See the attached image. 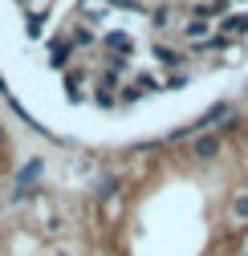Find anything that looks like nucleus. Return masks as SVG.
Segmentation results:
<instances>
[{
  "label": "nucleus",
  "mask_w": 248,
  "mask_h": 256,
  "mask_svg": "<svg viewBox=\"0 0 248 256\" xmlns=\"http://www.w3.org/2000/svg\"><path fill=\"white\" fill-rule=\"evenodd\" d=\"M41 171H45V163H41V158H33V163H28V167L16 175V187H20V191H28V183L41 179Z\"/></svg>",
  "instance_id": "1"
},
{
  "label": "nucleus",
  "mask_w": 248,
  "mask_h": 256,
  "mask_svg": "<svg viewBox=\"0 0 248 256\" xmlns=\"http://www.w3.org/2000/svg\"><path fill=\"white\" fill-rule=\"evenodd\" d=\"M220 118H228V102H216V106H212V110H208L196 126H212V122H220Z\"/></svg>",
  "instance_id": "2"
},
{
  "label": "nucleus",
  "mask_w": 248,
  "mask_h": 256,
  "mask_svg": "<svg viewBox=\"0 0 248 256\" xmlns=\"http://www.w3.org/2000/svg\"><path fill=\"white\" fill-rule=\"evenodd\" d=\"M118 196V179H98V200H114Z\"/></svg>",
  "instance_id": "3"
},
{
  "label": "nucleus",
  "mask_w": 248,
  "mask_h": 256,
  "mask_svg": "<svg viewBox=\"0 0 248 256\" xmlns=\"http://www.w3.org/2000/svg\"><path fill=\"white\" fill-rule=\"evenodd\" d=\"M216 150H220V142H216V138H200V142H196V154H200V158H212Z\"/></svg>",
  "instance_id": "4"
},
{
  "label": "nucleus",
  "mask_w": 248,
  "mask_h": 256,
  "mask_svg": "<svg viewBox=\"0 0 248 256\" xmlns=\"http://www.w3.org/2000/svg\"><path fill=\"white\" fill-rule=\"evenodd\" d=\"M232 212H236L240 220H248V196H236V200H232Z\"/></svg>",
  "instance_id": "5"
},
{
  "label": "nucleus",
  "mask_w": 248,
  "mask_h": 256,
  "mask_svg": "<svg viewBox=\"0 0 248 256\" xmlns=\"http://www.w3.org/2000/svg\"><path fill=\"white\" fill-rule=\"evenodd\" d=\"M159 61H167V66H179L183 57H179V53H171V49H159Z\"/></svg>",
  "instance_id": "6"
},
{
  "label": "nucleus",
  "mask_w": 248,
  "mask_h": 256,
  "mask_svg": "<svg viewBox=\"0 0 248 256\" xmlns=\"http://www.w3.org/2000/svg\"><path fill=\"white\" fill-rule=\"evenodd\" d=\"M106 41H110V45H114V49H126V45H130V41H126V37H122V33H110V37H106Z\"/></svg>",
  "instance_id": "7"
},
{
  "label": "nucleus",
  "mask_w": 248,
  "mask_h": 256,
  "mask_svg": "<svg viewBox=\"0 0 248 256\" xmlns=\"http://www.w3.org/2000/svg\"><path fill=\"white\" fill-rule=\"evenodd\" d=\"M0 142H4V130H0Z\"/></svg>",
  "instance_id": "8"
}]
</instances>
